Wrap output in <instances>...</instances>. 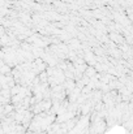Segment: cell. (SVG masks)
Returning <instances> with one entry per match:
<instances>
[{"label":"cell","instance_id":"obj_1","mask_svg":"<svg viewBox=\"0 0 133 134\" xmlns=\"http://www.w3.org/2000/svg\"><path fill=\"white\" fill-rule=\"evenodd\" d=\"M108 38H110V41H112L115 44H124L125 43V38L119 33V31H112V33H110L108 34Z\"/></svg>","mask_w":133,"mask_h":134},{"label":"cell","instance_id":"obj_2","mask_svg":"<svg viewBox=\"0 0 133 134\" xmlns=\"http://www.w3.org/2000/svg\"><path fill=\"white\" fill-rule=\"evenodd\" d=\"M85 74L88 76V77H94L95 74H97V69H94L93 66H88V69H86V72H85Z\"/></svg>","mask_w":133,"mask_h":134},{"label":"cell","instance_id":"obj_3","mask_svg":"<svg viewBox=\"0 0 133 134\" xmlns=\"http://www.w3.org/2000/svg\"><path fill=\"white\" fill-rule=\"evenodd\" d=\"M37 134H42V132H41V133H37Z\"/></svg>","mask_w":133,"mask_h":134}]
</instances>
